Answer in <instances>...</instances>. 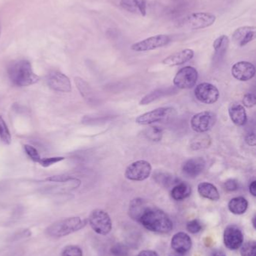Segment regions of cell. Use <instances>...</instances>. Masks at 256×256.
<instances>
[{"label": "cell", "mask_w": 256, "mask_h": 256, "mask_svg": "<svg viewBox=\"0 0 256 256\" xmlns=\"http://www.w3.org/2000/svg\"><path fill=\"white\" fill-rule=\"evenodd\" d=\"M145 229L153 232L167 234L173 230V223L163 210L147 206L138 219Z\"/></svg>", "instance_id": "cell-1"}, {"label": "cell", "mask_w": 256, "mask_h": 256, "mask_svg": "<svg viewBox=\"0 0 256 256\" xmlns=\"http://www.w3.org/2000/svg\"><path fill=\"white\" fill-rule=\"evenodd\" d=\"M8 75L12 84L18 87H26L36 83L39 77L34 73L32 65L28 60L13 62L8 68Z\"/></svg>", "instance_id": "cell-2"}, {"label": "cell", "mask_w": 256, "mask_h": 256, "mask_svg": "<svg viewBox=\"0 0 256 256\" xmlns=\"http://www.w3.org/2000/svg\"><path fill=\"white\" fill-rule=\"evenodd\" d=\"M87 224V220L79 217H68L55 222L47 229L50 237L59 238L82 230Z\"/></svg>", "instance_id": "cell-3"}, {"label": "cell", "mask_w": 256, "mask_h": 256, "mask_svg": "<svg viewBox=\"0 0 256 256\" xmlns=\"http://www.w3.org/2000/svg\"><path fill=\"white\" fill-rule=\"evenodd\" d=\"M216 19V16L211 13H193L180 20L178 22V26L187 30H198L213 25Z\"/></svg>", "instance_id": "cell-4"}, {"label": "cell", "mask_w": 256, "mask_h": 256, "mask_svg": "<svg viewBox=\"0 0 256 256\" xmlns=\"http://www.w3.org/2000/svg\"><path fill=\"white\" fill-rule=\"evenodd\" d=\"M177 114L176 109L170 106L160 107L145 112L136 118V122L141 125H149L157 122H166Z\"/></svg>", "instance_id": "cell-5"}, {"label": "cell", "mask_w": 256, "mask_h": 256, "mask_svg": "<svg viewBox=\"0 0 256 256\" xmlns=\"http://www.w3.org/2000/svg\"><path fill=\"white\" fill-rule=\"evenodd\" d=\"M92 230L101 235H107L112 230V221L109 213L105 210L96 209L92 210L88 218Z\"/></svg>", "instance_id": "cell-6"}, {"label": "cell", "mask_w": 256, "mask_h": 256, "mask_svg": "<svg viewBox=\"0 0 256 256\" xmlns=\"http://www.w3.org/2000/svg\"><path fill=\"white\" fill-rule=\"evenodd\" d=\"M152 166L146 160H138L131 163L125 171V177L132 181H142L150 177Z\"/></svg>", "instance_id": "cell-7"}, {"label": "cell", "mask_w": 256, "mask_h": 256, "mask_svg": "<svg viewBox=\"0 0 256 256\" xmlns=\"http://www.w3.org/2000/svg\"><path fill=\"white\" fill-rule=\"evenodd\" d=\"M217 120L216 113L211 111H204L194 115L190 121V125L195 132L203 133L211 130Z\"/></svg>", "instance_id": "cell-8"}, {"label": "cell", "mask_w": 256, "mask_h": 256, "mask_svg": "<svg viewBox=\"0 0 256 256\" xmlns=\"http://www.w3.org/2000/svg\"><path fill=\"white\" fill-rule=\"evenodd\" d=\"M199 78V73L196 68L192 66H186L179 70L173 78V85L180 89H192L196 85Z\"/></svg>", "instance_id": "cell-9"}, {"label": "cell", "mask_w": 256, "mask_h": 256, "mask_svg": "<svg viewBox=\"0 0 256 256\" xmlns=\"http://www.w3.org/2000/svg\"><path fill=\"white\" fill-rule=\"evenodd\" d=\"M171 42V37L167 35H157L135 43L131 49L136 52H146L163 48Z\"/></svg>", "instance_id": "cell-10"}, {"label": "cell", "mask_w": 256, "mask_h": 256, "mask_svg": "<svg viewBox=\"0 0 256 256\" xmlns=\"http://www.w3.org/2000/svg\"><path fill=\"white\" fill-rule=\"evenodd\" d=\"M196 99L205 104H213L218 101L220 92L216 85L203 82L196 86L194 91Z\"/></svg>", "instance_id": "cell-11"}, {"label": "cell", "mask_w": 256, "mask_h": 256, "mask_svg": "<svg viewBox=\"0 0 256 256\" xmlns=\"http://www.w3.org/2000/svg\"><path fill=\"white\" fill-rule=\"evenodd\" d=\"M223 239L225 245L228 249L236 250L243 245L244 235L238 226L231 225L226 228Z\"/></svg>", "instance_id": "cell-12"}, {"label": "cell", "mask_w": 256, "mask_h": 256, "mask_svg": "<svg viewBox=\"0 0 256 256\" xmlns=\"http://www.w3.org/2000/svg\"><path fill=\"white\" fill-rule=\"evenodd\" d=\"M47 82L49 87L57 92H70L72 91L70 79L59 71H51L48 75Z\"/></svg>", "instance_id": "cell-13"}, {"label": "cell", "mask_w": 256, "mask_h": 256, "mask_svg": "<svg viewBox=\"0 0 256 256\" xmlns=\"http://www.w3.org/2000/svg\"><path fill=\"white\" fill-rule=\"evenodd\" d=\"M231 75L237 80L245 82L254 77L256 68L251 62L241 61L233 65L231 68Z\"/></svg>", "instance_id": "cell-14"}, {"label": "cell", "mask_w": 256, "mask_h": 256, "mask_svg": "<svg viewBox=\"0 0 256 256\" xmlns=\"http://www.w3.org/2000/svg\"><path fill=\"white\" fill-rule=\"evenodd\" d=\"M205 166V160L202 157L189 159L182 166V173L186 178L195 179L203 173Z\"/></svg>", "instance_id": "cell-15"}, {"label": "cell", "mask_w": 256, "mask_h": 256, "mask_svg": "<svg viewBox=\"0 0 256 256\" xmlns=\"http://www.w3.org/2000/svg\"><path fill=\"white\" fill-rule=\"evenodd\" d=\"M255 26H242L237 28L232 35V39L239 47H244L256 38Z\"/></svg>", "instance_id": "cell-16"}, {"label": "cell", "mask_w": 256, "mask_h": 256, "mask_svg": "<svg viewBox=\"0 0 256 256\" xmlns=\"http://www.w3.org/2000/svg\"><path fill=\"white\" fill-rule=\"evenodd\" d=\"M195 52L191 49H184L179 52H175L163 59V65L166 66H177L183 65L189 61L191 60L194 57Z\"/></svg>", "instance_id": "cell-17"}, {"label": "cell", "mask_w": 256, "mask_h": 256, "mask_svg": "<svg viewBox=\"0 0 256 256\" xmlns=\"http://www.w3.org/2000/svg\"><path fill=\"white\" fill-rule=\"evenodd\" d=\"M171 244L173 250L180 254H184L191 250L193 242L186 233L180 231L173 236Z\"/></svg>", "instance_id": "cell-18"}, {"label": "cell", "mask_w": 256, "mask_h": 256, "mask_svg": "<svg viewBox=\"0 0 256 256\" xmlns=\"http://www.w3.org/2000/svg\"><path fill=\"white\" fill-rule=\"evenodd\" d=\"M228 114L231 122L237 126H244L247 122L245 108L238 103H231L228 107Z\"/></svg>", "instance_id": "cell-19"}, {"label": "cell", "mask_w": 256, "mask_h": 256, "mask_svg": "<svg viewBox=\"0 0 256 256\" xmlns=\"http://www.w3.org/2000/svg\"><path fill=\"white\" fill-rule=\"evenodd\" d=\"M198 192L201 197L211 201H218L220 199V193L216 186L208 182H201L198 185Z\"/></svg>", "instance_id": "cell-20"}, {"label": "cell", "mask_w": 256, "mask_h": 256, "mask_svg": "<svg viewBox=\"0 0 256 256\" xmlns=\"http://www.w3.org/2000/svg\"><path fill=\"white\" fill-rule=\"evenodd\" d=\"M192 193V188L188 183L181 182L175 184L172 188L171 195L176 201H182L190 196Z\"/></svg>", "instance_id": "cell-21"}, {"label": "cell", "mask_w": 256, "mask_h": 256, "mask_svg": "<svg viewBox=\"0 0 256 256\" xmlns=\"http://www.w3.org/2000/svg\"><path fill=\"white\" fill-rule=\"evenodd\" d=\"M249 203L247 199L242 196L233 198L228 203V209L236 215L244 214L248 208Z\"/></svg>", "instance_id": "cell-22"}, {"label": "cell", "mask_w": 256, "mask_h": 256, "mask_svg": "<svg viewBox=\"0 0 256 256\" xmlns=\"http://www.w3.org/2000/svg\"><path fill=\"white\" fill-rule=\"evenodd\" d=\"M147 206V204L143 199L140 198L133 199L129 205V214L134 220H138Z\"/></svg>", "instance_id": "cell-23"}, {"label": "cell", "mask_w": 256, "mask_h": 256, "mask_svg": "<svg viewBox=\"0 0 256 256\" xmlns=\"http://www.w3.org/2000/svg\"><path fill=\"white\" fill-rule=\"evenodd\" d=\"M229 45L228 37L226 35H221L215 40L213 44V49L215 51V56L219 59L223 57L227 51Z\"/></svg>", "instance_id": "cell-24"}, {"label": "cell", "mask_w": 256, "mask_h": 256, "mask_svg": "<svg viewBox=\"0 0 256 256\" xmlns=\"http://www.w3.org/2000/svg\"><path fill=\"white\" fill-rule=\"evenodd\" d=\"M153 179L157 183L164 187H170L171 185L177 183V179L174 176L162 171H156L153 174Z\"/></svg>", "instance_id": "cell-25"}, {"label": "cell", "mask_w": 256, "mask_h": 256, "mask_svg": "<svg viewBox=\"0 0 256 256\" xmlns=\"http://www.w3.org/2000/svg\"><path fill=\"white\" fill-rule=\"evenodd\" d=\"M75 82L78 90L80 91V93L83 96V98L86 100L91 99L92 91H91L90 87H89V85H88L87 82H85V81L81 77H75Z\"/></svg>", "instance_id": "cell-26"}, {"label": "cell", "mask_w": 256, "mask_h": 256, "mask_svg": "<svg viewBox=\"0 0 256 256\" xmlns=\"http://www.w3.org/2000/svg\"><path fill=\"white\" fill-rule=\"evenodd\" d=\"M145 136L148 139L153 142H159L163 138V129L159 127H151L145 130Z\"/></svg>", "instance_id": "cell-27"}, {"label": "cell", "mask_w": 256, "mask_h": 256, "mask_svg": "<svg viewBox=\"0 0 256 256\" xmlns=\"http://www.w3.org/2000/svg\"><path fill=\"white\" fill-rule=\"evenodd\" d=\"M165 95H166V91L163 90V89H157V90L153 91V92H151L150 93L146 95V96L143 97V98L141 100L139 104H149V103H152V102H154L156 100L164 96Z\"/></svg>", "instance_id": "cell-28"}, {"label": "cell", "mask_w": 256, "mask_h": 256, "mask_svg": "<svg viewBox=\"0 0 256 256\" xmlns=\"http://www.w3.org/2000/svg\"><path fill=\"white\" fill-rule=\"evenodd\" d=\"M0 139L5 145L11 144V136L9 129L1 116H0Z\"/></svg>", "instance_id": "cell-29"}, {"label": "cell", "mask_w": 256, "mask_h": 256, "mask_svg": "<svg viewBox=\"0 0 256 256\" xmlns=\"http://www.w3.org/2000/svg\"><path fill=\"white\" fill-rule=\"evenodd\" d=\"M256 242L250 240L242 246L240 255L241 256H256Z\"/></svg>", "instance_id": "cell-30"}, {"label": "cell", "mask_w": 256, "mask_h": 256, "mask_svg": "<svg viewBox=\"0 0 256 256\" xmlns=\"http://www.w3.org/2000/svg\"><path fill=\"white\" fill-rule=\"evenodd\" d=\"M61 256H83V251L78 246H67L62 250Z\"/></svg>", "instance_id": "cell-31"}, {"label": "cell", "mask_w": 256, "mask_h": 256, "mask_svg": "<svg viewBox=\"0 0 256 256\" xmlns=\"http://www.w3.org/2000/svg\"><path fill=\"white\" fill-rule=\"evenodd\" d=\"M24 148L26 154H28V156L32 161L35 162V163H39L42 158H41V156H40L36 149H35L33 146H29V145H24Z\"/></svg>", "instance_id": "cell-32"}, {"label": "cell", "mask_w": 256, "mask_h": 256, "mask_svg": "<svg viewBox=\"0 0 256 256\" xmlns=\"http://www.w3.org/2000/svg\"><path fill=\"white\" fill-rule=\"evenodd\" d=\"M112 254L114 256H128L129 249L124 244H117L112 247Z\"/></svg>", "instance_id": "cell-33"}, {"label": "cell", "mask_w": 256, "mask_h": 256, "mask_svg": "<svg viewBox=\"0 0 256 256\" xmlns=\"http://www.w3.org/2000/svg\"><path fill=\"white\" fill-rule=\"evenodd\" d=\"M186 229L188 231L192 234H198L202 230V225L200 221L198 220H193L191 221L188 222L186 225Z\"/></svg>", "instance_id": "cell-34"}, {"label": "cell", "mask_w": 256, "mask_h": 256, "mask_svg": "<svg viewBox=\"0 0 256 256\" xmlns=\"http://www.w3.org/2000/svg\"><path fill=\"white\" fill-rule=\"evenodd\" d=\"M65 159V157L62 156H53V157H45V158H42L39 161L40 165L43 166V167H48V166H52L55 163H59Z\"/></svg>", "instance_id": "cell-35"}, {"label": "cell", "mask_w": 256, "mask_h": 256, "mask_svg": "<svg viewBox=\"0 0 256 256\" xmlns=\"http://www.w3.org/2000/svg\"><path fill=\"white\" fill-rule=\"evenodd\" d=\"M243 104L247 108L253 107L256 104V97L255 94H246L243 98Z\"/></svg>", "instance_id": "cell-36"}, {"label": "cell", "mask_w": 256, "mask_h": 256, "mask_svg": "<svg viewBox=\"0 0 256 256\" xmlns=\"http://www.w3.org/2000/svg\"><path fill=\"white\" fill-rule=\"evenodd\" d=\"M76 180L77 179H75V178L64 176H51V177L45 179L47 181L56 182V183H65V182L74 181Z\"/></svg>", "instance_id": "cell-37"}, {"label": "cell", "mask_w": 256, "mask_h": 256, "mask_svg": "<svg viewBox=\"0 0 256 256\" xmlns=\"http://www.w3.org/2000/svg\"><path fill=\"white\" fill-rule=\"evenodd\" d=\"M225 190L228 192H234L238 190L239 184L235 179H228L224 183Z\"/></svg>", "instance_id": "cell-38"}, {"label": "cell", "mask_w": 256, "mask_h": 256, "mask_svg": "<svg viewBox=\"0 0 256 256\" xmlns=\"http://www.w3.org/2000/svg\"><path fill=\"white\" fill-rule=\"evenodd\" d=\"M132 1H133L134 5L142 16H146V0H132Z\"/></svg>", "instance_id": "cell-39"}, {"label": "cell", "mask_w": 256, "mask_h": 256, "mask_svg": "<svg viewBox=\"0 0 256 256\" xmlns=\"http://www.w3.org/2000/svg\"><path fill=\"white\" fill-rule=\"evenodd\" d=\"M120 5L122 8L131 12H136L137 10L132 0H121Z\"/></svg>", "instance_id": "cell-40"}, {"label": "cell", "mask_w": 256, "mask_h": 256, "mask_svg": "<svg viewBox=\"0 0 256 256\" xmlns=\"http://www.w3.org/2000/svg\"><path fill=\"white\" fill-rule=\"evenodd\" d=\"M246 142L248 146L254 147L256 145V135L254 133H250L246 136Z\"/></svg>", "instance_id": "cell-41"}, {"label": "cell", "mask_w": 256, "mask_h": 256, "mask_svg": "<svg viewBox=\"0 0 256 256\" xmlns=\"http://www.w3.org/2000/svg\"><path fill=\"white\" fill-rule=\"evenodd\" d=\"M136 256H159V255L153 250H143Z\"/></svg>", "instance_id": "cell-42"}, {"label": "cell", "mask_w": 256, "mask_h": 256, "mask_svg": "<svg viewBox=\"0 0 256 256\" xmlns=\"http://www.w3.org/2000/svg\"><path fill=\"white\" fill-rule=\"evenodd\" d=\"M249 190L252 196L256 197V180H253L249 186Z\"/></svg>", "instance_id": "cell-43"}, {"label": "cell", "mask_w": 256, "mask_h": 256, "mask_svg": "<svg viewBox=\"0 0 256 256\" xmlns=\"http://www.w3.org/2000/svg\"><path fill=\"white\" fill-rule=\"evenodd\" d=\"M211 256H226V255L223 252H216V253H213Z\"/></svg>", "instance_id": "cell-44"}, {"label": "cell", "mask_w": 256, "mask_h": 256, "mask_svg": "<svg viewBox=\"0 0 256 256\" xmlns=\"http://www.w3.org/2000/svg\"><path fill=\"white\" fill-rule=\"evenodd\" d=\"M252 221H253V227L256 228V225H255V222H256V217H255V216L254 217H253V220H252Z\"/></svg>", "instance_id": "cell-45"}, {"label": "cell", "mask_w": 256, "mask_h": 256, "mask_svg": "<svg viewBox=\"0 0 256 256\" xmlns=\"http://www.w3.org/2000/svg\"><path fill=\"white\" fill-rule=\"evenodd\" d=\"M1 31H2V27H1V24H0V35H1Z\"/></svg>", "instance_id": "cell-46"}, {"label": "cell", "mask_w": 256, "mask_h": 256, "mask_svg": "<svg viewBox=\"0 0 256 256\" xmlns=\"http://www.w3.org/2000/svg\"></svg>", "instance_id": "cell-47"}]
</instances>
